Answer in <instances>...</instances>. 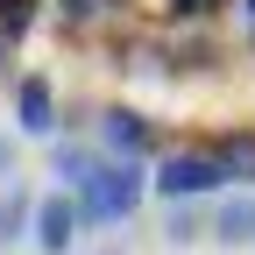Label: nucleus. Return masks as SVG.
Masks as SVG:
<instances>
[{
  "label": "nucleus",
  "instance_id": "1a4fd4ad",
  "mask_svg": "<svg viewBox=\"0 0 255 255\" xmlns=\"http://www.w3.org/2000/svg\"><path fill=\"white\" fill-rule=\"evenodd\" d=\"M28 220H36V199H28L21 184H7V191H0V248L28 241Z\"/></svg>",
  "mask_w": 255,
  "mask_h": 255
},
{
  "label": "nucleus",
  "instance_id": "0eeeda50",
  "mask_svg": "<svg viewBox=\"0 0 255 255\" xmlns=\"http://www.w3.org/2000/svg\"><path fill=\"white\" fill-rule=\"evenodd\" d=\"M206 234L220 248H248L255 241V191H234V199H220V213L206 220Z\"/></svg>",
  "mask_w": 255,
  "mask_h": 255
},
{
  "label": "nucleus",
  "instance_id": "f03ea898",
  "mask_svg": "<svg viewBox=\"0 0 255 255\" xmlns=\"http://www.w3.org/2000/svg\"><path fill=\"white\" fill-rule=\"evenodd\" d=\"M220 184H227V177H220V163L206 156V142L156 149V163H149V191H156L163 206H199V199H213Z\"/></svg>",
  "mask_w": 255,
  "mask_h": 255
},
{
  "label": "nucleus",
  "instance_id": "9b49d317",
  "mask_svg": "<svg viewBox=\"0 0 255 255\" xmlns=\"http://www.w3.org/2000/svg\"><path fill=\"white\" fill-rule=\"evenodd\" d=\"M36 7L43 0H0V43H21L28 28H36Z\"/></svg>",
  "mask_w": 255,
  "mask_h": 255
},
{
  "label": "nucleus",
  "instance_id": "39448f33",
  "mask_svg": "<svg viewBox=\"0 0 255 255\" xmlns=\"http://www.w3.org/2000/svg\"><path fill=\"white\" fill-rule=\"evenodd\" d=\"M14 128H21V135H36V142L57 135V85H50L43 71H28V78L14 85Z\"/></svg>",
  "mask_w": 255,
  "mask_h": 255
},
{
  "label": "nucleus",
  "instance_id": "f8f14e48",
  "mask_svg": "<svg viewBox=\"0 0 255 255\" xmlns=\"http://www.w3.org/2000/svg\"><path fill=\"white\" fill-rule=\"evenodd\" d=\"M50 14H57L64 36H85V28L100 21V0H50Z\"/></svg>",
  "mask_w": 255,
  "mask_h": 255
},
{
  "label": "nucleus",
  "instance_id": "423d86ee",
  "mask_svg": "<svg viewBox=\"0 0 255 255\" xmlns=\"http://www.w3.org/2000/svg\"><path fill=\"white\" fill-rule=\"evenodd\" d=\"M206 156L220 163L227 184H255V128H227V135H213Z\"/></svg>",
  "mask_w": 255,
  "mask_h": 255
},
{
  "label": "nucleus",
  "instance_id": "20e7f679",
  "mask_svg": "<svg viewBox=\"0 0 255 255\" xmlns=\"http://www.w3.org/2000/svg\"><path fill=\"white\" fill-rule=\"evenodd\" d=\"M78 206L64 199V191H50V199H36V220H28V241H36L43 255H71L78 248Z\"/></svg>",
  "mask_w": 255,
  "mask_h": 255
},
{
  "label": "nucleus",
  "instance_id": "9d476101",
  "mask_svg": "<svg viewBox=\"0 0 255 255\" xmlns=\"http://www.w3.org/2000/svg\"><path fill=\"white\" fill-rule=\"evenodd\" d=\"M199 234H206V213H199V206H170V213H163V241H170V248H191Z\"/></svg>",
  "mask_w": 255,
  "mask_h": 255
},
{
  "label": "nucleus",
  "instance_id": "dca6fc26",
  "mask_svg": "<svg viewBox=\"0 0 255 255\" xmlns=\"http://www.w3.org/2000/svg\"><path fill=\"white\" fill-rule=\"evenodd\" d=\"M248 50H255V36H248Z\"/></svg>",
  "mask_w": 255,
  "mask_h": 255
},
{
  "label": "nucleus",
  "instance_id": "f257e3e1",
  "mask_svg": "<svg viewBox=\"0 0 255 255\" xmlns=\"http://www.w3.org/2000/svg\"><path fill=\"white\" fill-rule=\"evenodd\" d=\"M142 199H149V163H100L71 191L78 227H121V220L142 213Z\"/></svg>",
  "mask_w": 255,
  "mask_h": 255
},
{
  "label": "nucleus",
  "instance_id": "7ed1b4c3",
  "mask_svg": "<svg viewBox=\"0 0 255 255\" xmlns=\"http://www.w3.org/2000/svg\"><path fill=\"white\" fill-rule=\"evenodd\" d=\"M100 156L107 163H142V156H156L163 142H156V121L142 107H100Z\"/></svg>",
  "mask_w": 255,
  "mask_h": 255
},
{
  "label": "nucleus",
  "instance_id": "2eb2a0df",
  "mask_svg": "<svg viewBox=\"0 0 255 255\" xmlns=\"http://www.w3.org/2000/svg\"><path fill=\"white\" fill-rule=\"evenodd\" d=\"M241 14H248V21H255V0H241Z\"/></svg>",
  "mask_w": 255,
  "mask_h": 255
},
{
  "label": "nucleus",
  "instance_id": "6e6552de",
  "mask_svg": "<svg viewBox=\"0 0 255 255\" xmlns=\"http://www.w3.org/2000/svg\"><path fill=\"white\" fill-rule=\"evenodd\" d=\"M100 163H107V156H100V149H85V142H57V149H50V177H57L64 199H71V191H78L92 170H100Z\"/></svg>",
  "mask_w": 255,
  "mask_h": 255
},
{
  "label": "nucleus",
  "instance_id": "ddd939ff",
  "mask_svg": "<svg viewBox=\"0 0 255 255\" xmlns=\"http://www.w3.org/2000/svg\"><path fill=\"white\" fill-rule=\"evenodd\" d=\"M220 7H227V0H163V14H170V21H213Z\"/></svg>",
  "mask_w": 255,
  "mask_h": 255
},
{
  "label": "nucleus",
  "instance_id": "4468645a",
  "mask_svg": "<svg viewBox=\"0 0 255 255\" xmlns=\"http://www.w3.org/2000/svg\"><path fill=\"white\" fill-rule=\"evenodd\" d=\"M0 177L14 184V135H0Z\"/></svg>",
  "mask_w": 255,
  "mask_h": 255
}]
</instances>
